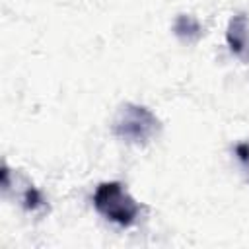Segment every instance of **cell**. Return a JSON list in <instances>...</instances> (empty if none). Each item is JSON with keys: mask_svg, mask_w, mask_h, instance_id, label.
<instances>
[{"mask_svg": "<svg viewBox=\"0 0 249 249\" xmlns=\"http://www.w3.org/2000/svg\"><path fill=\"white\" fill-rule=\"evenodd\" d=\"M93 206L103 218L123 228L132 226L140 214V204L119 181L99 183L93 193Z\"/></svg>", "mask_w": 249, "mask_h": 249, "instance_id": "cell-1", "label": "cell"}, {"mask_svg": "<svg viewBox=\"0 0 249 249\" xmlns=\"http://www.w3.org/2000/svg\"><path fill=\"white\" fill-rule=\"evenodd\" d=\"M113 132L126 142L146 144L160 132V119L144 105L124 103L113 121Z\"/></svg>", "mask_w": 249, "mask_h": 249, "instance_id": "cell-2", "label": "cell"}, {"mask_svg": "<svg viewBox=\"0 0 249 249\" xmlns=\"http://www.w3.org/2000/svg\"><path fill=\"white\" fill-rule=\"evenodd\" d=\"M226 39H228V47L233 54L243 53V47H245V41H247V18L245 16L237 14L230 19Z\"/></svg>", "mask_w": 249, "mask_h": 249, "instance_id": "cell-3", "label": "cell"}, {"mask_svg": "<svg viewBox=\"0 0 249 249\" xmlns=\"http://www.w3.org/2000/svg\"><path fill=\"white\" fill-rule=\"evenodd\" d=\"M173 31H175V35H177L181 41H185V43H193V41H196V39L202 35L200 23H198L193 16H187V14H181V16L175 18Z\"/></svg>", "mask_w": 249, "mask_h": 249, "instance_id": "cell-4", "label": "cell"}, {"mask_svg": "<svg viewBox=\"0 0 249 249\" xmlns=\"http://www.w3.org/2000/svg\"><path fill=\"white\" fill-rule=\"evenodd\" d=\"M43 196H41V193L33 187V185H29L27 189H25V193H23V206L27 208V210H37L39 206H43Z\"/></svg>", "mask_w": 249, "mask_h": 249, "instance_id": "cell-5", "label": "cell"}, {"mask_svg": "<svg viewBox=\"0 0 249 249\" xmlns=\"http://www.w3.org/2000/svg\"><path fill=\"white\" fill-rule=\"evenodd\" d=\"M235 154L243 163H249V142H241L235 146Z\"/></svg>", "mask_w": 249, "mask_h": 249, "instance_id": "cell-6", "label": "cell"}]
</instances>
